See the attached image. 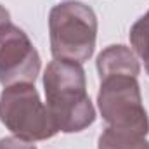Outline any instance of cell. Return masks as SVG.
<instances>
[{
	"label": "cell",
	"instance_id": "6da1fadb",
	"mask_svg": "<svg viewBox=\"0 0 149 149\" xmlns=\"http://www.w3.org/2000/svg\"><path fill=\"white\" fill-rule=\"evenodd\" d=\"M47 111L57 132H81L95 121L81 64L54 59L43 73Z\"/></svg>",
	"mask_w": 149,
	"mask_h": 149
},
{
	"label": "cell",
	"instance_id": "7a4b0ae2",
	"mask_svg": "<svg viewBox=\"0 0 149 149\" xmlns=\"http://www.w3.org/2000/svg\"><path fill=\"white\" fill-rule=\"evenodd\" d=\"M50 50L54 59L85 63L92 57L97 40L95 12L83 2H61L49 14Z\"/></svg>",
	"mask_w": 149,
	"mask_h": 149
},
{
	"label": "cell",
	"instance_id": "3957f363",
	"mask_svg": "<svg viewBox=\"0 0 149 149\" xmlns=\"http://www.w3.org/2000/svg\"><path fill=\"white\" fill-rule=\"evenodd\" d=\"M0 121L19 139L35 142L57 134L33 83H16L0 94Z\"/></svg>",
	"mask_w": 149,
	"mask_h": 149
},
{
	"label": "cell",
	"instance_id": "277c9868",
	"mask_svg": "<svg viewBox=\"0 0 149 149\" xmlns=\"http://www.w3.org/2000/svg\"><path fill=\"white\" fill-rule=\"evenodd\" d=\"M97 104L102 118L111 128L139 137L148 135L149 118L142 104L137 78L127 74L102 78Z\"/></svg>",
	"mask_w": 149,
	"mask_h": 149
},
{
	"label": "cell",
	"instance_id": "5b68a950",
	"mask_svg": "<svg viewBox=\"0 0 149 149\" xmlns=\"http://www.w3.org/2000/svg\"><path fill=\"white\" fill-rule=\"evenodd\" d=\"M40 73V56L28 35L12 23L0 28V83H35Z\"/></svg>",
	"mask_w": 149,
	"mask_h": 149
},
{
	"label": "cell",
	"instance_id": "8992f818",
	"mask_svg": "<svg viewBox=\"0 0 149 149\" xmlns=\"http://www.w3.org/2000/svg\"><path fill=\"white\" fill-rule=\"evenodd\" d=\"M97 71L101 80L114 74H127L137 78L141 73V64L128 47L109 45L97 57Z\"/></svg>",
	"mask_w": 149,
	"mask_h": 149
},
{
	"label": "cell",
	"instance_id": "52a82bcc",
	"mask_svg": "<svg viewBox=\"0 0 149 149\" xmlns=\"http://www.w3.org/2000/svg\"><path fill=\"white\" fill-rule=\"evenodd\" d=\"M97 149H149V142L146 137L132 135L108 127L99 137Z\"/></svg>",
	"mask_w": 149,
	"mask_h": 149
},
{
	"label": "cell",
	"instance_id": "ba28073f",
	"mask_svg": "<svg viewBox=\"0 0 149 149\" xmlns=\"http://www.w3.org/2000/svg\"><path fill=\"white\" fill-rule=\"evenodd\" d=\"M130 43L135 54L144 61H149V10L132 26L130 30Z\"/></svg>",
	"mask_w": 149,
	"mask_h": 149
},
{
	"label": "cell",
	"instance_id": "9c48e42d",
	"mask_svg": "<svg viewBox=\"0 0 149 149\" xmlns=\"http://www.w3.org/2000/svg\"><path fill=\"white\" fill-rule=\"evenodd\" d=\"M0 149H37V146L19 137H3L0 139Z\"/></svg>",
	"mask_w": 149,
	"mask_h": 149
},
{
	"label": "cell",
	"instance_id": "30bf717a",
	"mask_svg": "<svg viewBox=\"0 0 149 149\" xmlns=\"http://www.w3.org/2000/svg\"><path fill=\"white\" fill-rule=\"evenodd\" d=\"M7 23H10V14H9V10L3 5H0V28L5 26Z\"/></svg>",
	"mask_w": 149,
	"mask_h": 149
},
{
	"label": "cell",
	"instance_id": "8fae6325",
	"mask_svg": "<svg viewBox=\"0 0 149 149\" xmlns=\"http://www.w3.org/2000/svg\"><path fill=\"white\" fill-rule=\"evenodd\" d=\"M146 71H148V74H149V61L146 63Z\"/></svg>",
	"mask_w": 149,
	"mask_h": 149
}]
</instances>
